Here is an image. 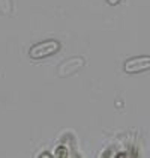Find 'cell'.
I'll return each instance as SVG.
<instances>
[{"label": "cell", "mask_w": 150, "mask_h": 158, "mask_svg": "<svg viewBox=\"0 0 150 158\" xmlns=\"http://www.w3.org/2000/svg\"><path fill=\"white\" fill-rule=\"evenodd\" d=\"M60 42L56 41V39H47V41H41L35 45H32L29 50V56L35 60L39 59H45V57H50L53 54H56L59 50H60Z\"/></svg>", "instance_id": "1"}, {"label": "cell", "mask_w": 150, "mask_h": 158, "mask_svg": "<svg viewBox=\"0 0 150 158\" xmlns=\"http://www.w3.org/2000/svg\"><path fill=\"white\" fill-rule=\"evenodd\" d=\"M150 69V56H137L125 62L123 71L126 74H138Z\"/></svg>", "instance_id": "2"}, {"label": "cell", "mask_w": 150, "mask_h": 158, "mask_svg": "<svg viewBox=\"0 0 150 158\" xmlns=\"http://www.w3.org/2000/svg\"><path fill=\"white\" fill-rule=\"evenodd\" d=\"M84 65V59L83 57H71L68 60H65L59 68V75L60 77H68V75H72L74 73H77L80 68H83Z\"/></svg>", "instance_id": "3"}, {"label": "cell", "mask_w": 150, "mask_h": 158, "mask_svg": "<svg viewBox=\"0 0 150 158\" xmlns=\"http://www.w3.org/2000/svg\"><path fill=\"white\" fill-rule=\"evenodd\" d=\"M107 3H108V5H111V6H116V5H119V3H120V0H107Z\"/></svg>", "instance_id": "4"}]
</instances>
